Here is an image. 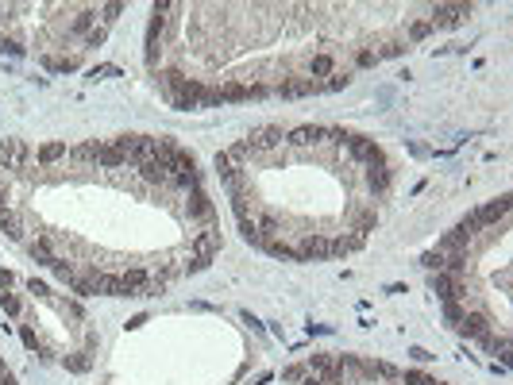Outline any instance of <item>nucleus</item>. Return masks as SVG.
<instances>
[{
  "instance_id": "5",
  "label": "nucleus",
  "mask_w": 513,
  "mask_h": 385,
  "mask_svg": "<svg viewBox=\"0 0 513 385\" xmlns=\"http://www.w3.org/2000/svg\"><path fill=\"white\" fill-rule=\"evenodd\" d=\"M23 243H28V254L39 262V266H54V258H59V254H54L50 239H23Z\"/></svg>"
},
{
  "instance_id": "6",
  "label": "nucleus",
  "mask_w": 513,
  "mask_h": 385,
  "mask_svg": "<svg viewBox=\"0 0 513 385\" xmlns=\"http://www.w3.org/2000/svg\"><path fill=\"white\" fill-rule=\"evenodd\" d=\"M43 66L50 69V74H70V69L81 66L78 54H43Z\"/></svg>"
},
{
  "instance_id": "15",
  "label": "nucleus",
  "mask_w": 513,
  "mask_h": 385,
  "mask_svg": "<svg viewBox=\"0 0 513 385\" xmlns=\"http://www.w3.org/2000/svg\"><path fill=\"white\" fill-rule=\"evenodd\" d=\"M409 355H413L417 362H428V358H432V355H428V351H421V346H413V351H409Z\"/></svg>"
},
{
  "instance_id": "4",
  "label": "nucleus",
  "mask_w": 513,
  "mask_h": 385,
  "mask_svg": "<svg viewBox=\"0 0 513 385\" xmlns=\"http://www.w3.org/2000/svg\"><path fill=\"white\" fill-rule=\"evenodd\" d=\"M0 228H4V235H8V239H20L23 243V220H20V212L12 208V204H0Z\"/></svg>"
},
{
  "instance_id": "17",
  "label": "nucleus",
  "mask_w": 513,
  "mask_h": 385,
  "mask_svg": "<svg viewBox=\"0 0 513 385\" xmlns=\"http://www.w3.org/2000/svg\"><path fill=\"white\" fill-rule=\"evenodd\" d=\"M0 370H4V358H0Z\"/></svg>"
},
{
  "instance_id": "7",
  "label": "nucleus",
  "mask_w": 513,
  "mask_h": 385,
  "mask_svg": "<svg viewBox=\"0 0 513 385\" xmlns=\"http://www.w3.org/2000/svg\"><path fill=\"white\" fill-rule=\"evenodd\" d=\"M97 166H101V170H120V166H127V154L120 151L116 143H105V146H101Z\"/></svg>"
},
{
  "instance_id": "13",
  "label": "nucleus",
  "mask_w": 513,
  "mask_h": 385,
  "mask_svg": "<svg viewBox=\"0 0 513 385\" xmlns=\"http://www.w3.org/2000/svg\"><path fill=\"white\" fill-rule=\"evenodd\" d=\"M12 285H16V274H12V270H0V293H8Z\"/></svg>"
},
{
  "instance_id": "11",
  "label": "nucleus",
  "mask_w": 513,
  "mask_h": 385,
  "mask_svg": "<svg viewBox=\"0 0 513 385\" xmlns=\"http://www.w3.org/2000/svg\"><path fill=\"white\" fill-rule=\"evenodd\" d=\"M0 305H4V312H8L12 320L23 312V300H20V297H12V293H0Z\"/></svg>"
},
{
  "instance_id": "9",
  "label": "nucleus",
  "mask_w": 513,
  "mask_h": 385,
  "mask_svg": "<svg viewBox=\"0 0 513 385\" xmlns=\"http://www.w3.org/2000/svg\"><path fill=\"white\" fill-rule=\"evenodd\" d=\"M89 366H93V358H89V351H74V355L66 358V370H70V374H85Z\"/></svg>"
},
{
  "instance_id": "14",
  "label": "nucleus",
  "mask_w": 513,
  "mask_h": 385,
  "mask_svg": "<svg viewBox=\"0 0 513 385\" xmlns=\"http://www.w3.org/2000/svg\"><path fill=\"white\" fill-rule=\"evenodd\" d=\"M89 77H93V81H97V77H120V69H116V66H97Z\"/></svg>"
},
{
  "instance_id": "2",
  "label": "nucleus",
  "mask_w": 513,
  "mask_h": 385,
  "mask_svg": "<svg viewBox=\"0 0 513 385\" xmlns=\"http://www.w3.org/2000/svg\"><path fill=\"white\" fill-rule=\"evenodd\" d=\"M467 16H471V4H440V8H432L428 23H432V28H455V23H463Z\"/></svg>"
},
{
  "instance_id": "10",
  "label": "nucleus",
  "mask_w": 513,
  "mask_h": 385,
  "mask_svg": "<svg viewBox=\"0 0 513 385\" xmlns=\"http://www.w3.org/2000/svg\"><path fill=\"white\" fill-rule=\"evenodd\" d=\"M428 31H432V23H428V19H421V23H409V28H406V35H401V38H406V43H421V38H425Z\"/></svg>"
},
{
  "instance_id": "16",
  "label": "nucleus",
  "mask_w": 513,
  "mask_h": 385,
  "mask_svg": "<svg viewBox=\"0 0 513 385\" xmlns=\"http://www.w3.org/2000/svg\"><path fill=\"white\" fill-rule=\"evenodd\" d=\"M301 385H324V382H320L317 374H305V377H301Z\"/></svg>"
},
{
  "instance_id": "8",
  "label": "nucleus",
  "mask_w": 513,
  "mask_h": 385,
  "mask_svg": "<svg viewBox=\"0 0 513 385\" xmlns=\"http://www.w3.org/2000/svg\"><path fill=\"white\" fill-rule=\"evenodd\" d=\"M66 158V143H43L39 151H35V162L39 166H54Z\"/></svg>"
},
{
  "instance_id": "12",
  "label": "nucleus",
  "mask_w": 513,
  "mask_h": 385,
  "mask_svg": "<svg viewBox=\"0 0 513 385\" xmlns=\"http://www.w3.org/2000/svg\"><path fill=\"white\" fill-rule=\"evenodd\" d=\"M309 374V366H286V370H282V382H301V377Z\"/></svg>"
},
{
  "instance_id": "1",
  "label": "nucleus",
  "mask_w": 513,
  "mask_h": 385,
  "mask_svg": "<svg viewBox=\"0 0 513 385\" xmlns=\"http://www.w3.org/2000/svg\"><path fill=\"white\" fill-rule=\"evenodd\" d=\"M28 158H31V146L23 143V139H4V143H0V170L28 173Z\"/></svg>"
},
{
  "instance_id": "3",
  "label": "nucleus",
  "mask_w": 513,
  "mask_h": 385,
  "mask_svg": "<svg viewBox=\"0 0 513 385\" xmlns=\"http://www.w3.org/2000/svg\"><path fill=\"white\" fill-rule=\"evenodd\" d=\"M332 74H339V62L328 50H320V54H313L309 62H305V77H313V81H328Z\"/></svg>"
}]
</instances>
